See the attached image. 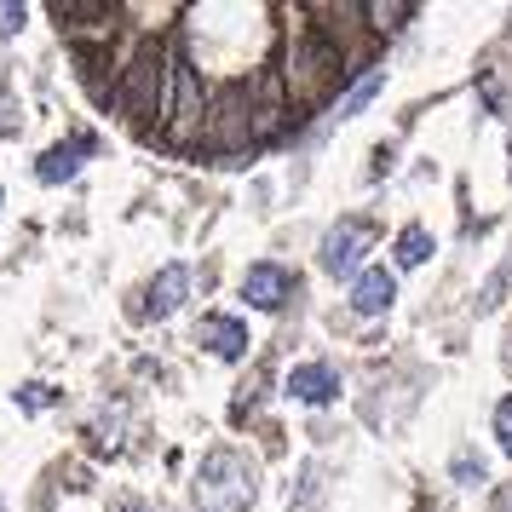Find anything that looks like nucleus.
Instances as JSON below:
<instances>
[{
	"label": "nucleus",
	"mask_w": 512,
	"mask_h": 512,
	"mask_svg": "<svg viewBox=\"0 0 512 512\" xmlns=\"http://www.w3.org/2000/svg\"><path fill=\"white\" fill-rule=\"evenodd\" d=\"M196 507L202 512H248L254 507V466L236 449H213L196 472Z\"/></svg>",
	"instance_id": "nucleus-1"
},
{
	"label": "nucleus",
	"mask_w": 512,
	"mask_h": 512,
	"mask_svg": "<svg viewBox=\"0 0 512 512\" xmlns=\"http://www.w3.org/2000/svg\"><path fill=\"white\" fill-rule=\"evenodd\" d=\"M340 52H334V41L328 35H317V29H305L300 47H294V58H288V81H294V98L300 104H311V98H323L334 81H340Z\"/></svg>",
	"instance_id": "nucleus-2"
},
{
	"label": "nucleus",
	"mask_w": 512,
	"mask_h": 512,
	"mask_svg": "<svg viewBox=\"0 0 512 512\" xmlns=\"http://www.w3.org/2000/svg\"><path fill=\"white\" fill-rule=\"evenodd\" d=\"M162 104H167V52L139 47V58L121 75V110L127 116H156Z\"/></svg>",
	"instance_id": "nucleus-3"
},
{
	"label": "nucleus",
	"mask_w": 512,
	"mask_h": 512,
	"mask_svg": "<svg viewBox=\"0 0 512 512\" xmlns=\"http://www.w3.org/2000/svg\"><path fill=\"white\" fill-rule=\"evenodd\" d=\"M369 248H374V225H369V219H340V225L323 236L317 259H323L328 277H351V271L363 265V254H369Z\"/></svg>",
	"instance_id": "nucleus-4"
},
{
	"label": "nucleus",
	"mask_w": 512,
	"mask_h": 512,
	"mask_svg": "<svg viewBox=\"0 0 512 512\" xmlns=\"http://www.w3.org/2000/svg\"><path fill=\"white\" fill-rule=\"evenodd\" d=\"M294 294V277L282 271V265H248V277H242V300L254 305V311H282V300Z\"/></svg>",
	"instance_id": "nucleus-5"
},
{
	"label": "nucleus",
	"mask_w": 512,
	"mask_h": 512,
	"mask_svg": "<svg viewBox=\"0 0 512 512\" xmlns=\"http://www.w3.org/2000/svg\"><path fill=\"white\" fill-rule=\"evenodd\" d=\"M392 300H397V277L386 265H369L363 277L351 282V311L357 317H380V311H392Z\"/></svg>",
	"instance_id": "nucleus-6"
},
{
	"label": "nucleus",
	"mask_w": 512,
	"mask_h": 512,
	"mask_svg": "<svg viewBox=\"0 0 512 512\" xmlns=\"http://www.w3.org/2000/svg\"><path fill=\"white\" fill-rule=\"evenodd\" d=\"M93 156V139L81 133V139H70V144H52L47 156L35 162V173H41V185H64V179H75L81 173V162Z\"/></svg>",
	"instance_id": "nucleus-7"
},
{
	"label": "nucleus",
	"mask_w": 512,
	"mask_h": 512,
	"mask_svg": "<svg viewBox=\"0 0 512 512\" xmlns=\"http://www.w3.org/2000/svg\"><path fill=\"white\" fill-rule=\"evenodd\" d=\"M196 340L213 351V357H225V363H236V357H248V328L236 323V317H202V328H196Z\"/></svg>",
	"instance_id": "nucleus-8"
},
{
	"label": "nucleus",
	"mask_w": 512,
	"mask_h": 512,
	"mask_svg": "<svg viewBox=\"0 0 512 512\" xmlns=\"http://www.w3.org/2000/svg\"><path fill=\"white\" fill-rule=\"evenodd\" d=\"M185 294H190V265H162V277L150 282L144 311H150V317H173V311L185 305Z\"/></svg>",
	"instance_id": "nucleus-9"
},
{
	"label": "nucleus",
	"mask_w": 512,
	"mask_h": 512,
	"mask_svg": "<svg viewBox=\"0 0 512 512\" xmlns=\"http://www.w3.org/2000/svg\"><path fill=\"white\" fill-rule=\"evenodd\" d=\"M288 392L300 397V403H334L340 397V374L328 369V363H300V369L288 374Z\"/></svg>",
	"instance_id": "nucleus-10"
},
{
	"label": "nucleus",
	"mask_w": 512,
	"mask_h": 512,
	"mask_svg": "<svg viewBox=\"0 0 512 512\" xmlns=\"http://www.w3.org/2000/svg\"><path fill=\"white\" fill-rule=\"evenodd\" d=\"M380 87H386V70H369L363 81H351L346 93L334 98V116H357V110H363V104H369V98L380 93Z\"/></svg>",
	"instance_id": "nucleus-11"
},
{
	"label": "nucleus",
	"mask_w": 512,
	"mask_h": 512,
	"mask_svg": "<svg viewBox=\"0 0 512 512\" xmlns=\"http://www.w3.org/2000/svg\"><path fill=\"white\" fill-rule=\"evenodd\" d=\"M432 259V231L426 225H409V231L397 236V265L409 271V265H426Z\"/></svg>",
	"instance_id": "nucleus-12"
},
{
	"label": "nucleus",
	"mask_w": 512,
	"mask_h": 512,
	"mask_svg": "<svg viewBox=\"0 0 512 512\" xmlns=\"http://www.w3.org/2000/svg\"><path fill=\"white\" fill-rule=\"evenodd\" d=\"M495 443L512 455V397H501V403H495Z\"/></svg>",
	"instance_id": "nucleus-13"
},
{
	"label": "nucleus",
	"mask_w": 512,
	"mask_h": 512,
	"mask_svg": "<svg viewBox=\"0 0 512 512\" xmlns=\"http://www.w3.org/2000/svg\"><path fill=\"white\" fill-rule=\"evenodd\" d=\"M415 6H369V18H374V29H397L403 18H409Z\"/></svg>",
	"instance_id": "nucleus-14"
},
{
	"label": "nucleus",
	"mask_w": 512,
	"mask_h": 512,
	"mask_svg": "<svg viewBox=\"0 0 512 512\" xmlns=\"http://www.w3.org/2000/svg\"><path fill=\"white\" fill-rule=\"evenodd\" d=\"M455 484H484V461L461 455V461H455Z\"/></svg>",
	"instance_id": "nucleus-15"
},
{
	"label": "nucleus",
	"mask_w": 512,
	"mask_h": 512,
	"mask_svg": "<svg viewBox=\"0 0 512 512\" xmlns=\"http://www.w3.org/2000/svg\"><path fill=\"white\" fill-rule=\"evenodd\" d=\"M24 29V6H0V35H18Z\"/></svg>",
	"instance_id": "nucleus-16"
},
{
	"label": "nucleus",
	"mask_w": 512,
	"mask_h": 512,
	"mask_svg": "<svg viewBox=\"0 0 512 512\" xmlns=\"http://www.w3.org/2000/svg\"><path fill=\"white\" fill-rule=\"evenodd\" d=\"M18 403H24V409H47V392H41V386H24V392H18Z\"/></svg>",
	"instance_id": "nucleus-17"
},
{
	"label": "nucleus",
	"mask_w": 512,
	"mask_h": 512,
	"mask_svg": "<svg viewBox=\"0 0 512 512\" xmlns=\"http://www.w3.org/2000/svg\"><path fill=\"white\" fill-rule=\"evenodd\" d=\"M495 512H512V489H507V495H501V501H495Z\"/></svg>",
	"instance_id": "nucleus-18"
},
{
	"label": "nucleus",
	"mask_w": 512,
	"mask_h": 512,
	"mask_svg": "<svg viewBox=\"0 0 512 512\" xmlns=\"http://www.w3.org/2000/svg\"><path fill=\"white\" fill-rule=\"evenodd\" d=\"M121 512H150V507H121Z\"/></svg>",
	"instance_id": "nucleus-19"
},
{
	"label": "nucleus",
	"mask_w": 512,
	"mask_h": 512,
	"mask_svg": "<svg viewBox=\"0 0 512 512\" xmlns=\"http://www.w3.org/2000/svg\"><path fill=\"white\" fill-rule=\"evenodd\" d=\"M0 512H6V507H0Z\"/></svg>",
	"instance_id": "nucleus-20"
}]
</instances>
